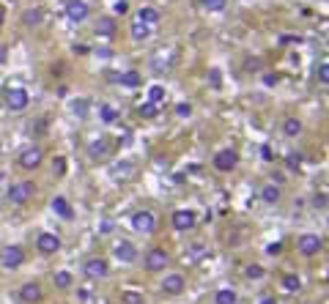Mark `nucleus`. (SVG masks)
<instances>
[{
  "mask_svg": "<svg viewBox=\"0 0 329 304\" xmlns=\"http://www.w3.org/2000/svg\"><path fill=\"white\" fill-rule=\"evenodd\" d=\"M25 249L20 247V244H3L0 247V266L6 268V271H14V268H20L22 263H25Z\"/></svg>",
  "mask_w": 329,
  "mask_h": 304,
  "instance_id": "1",
  "label": "nucleus"
},
{
  "mask_svg": "<svg viewBox=\"0 0 329 304\" xmlns=\"http://www.w3.org/2000/svg\"><path fill=\"white\" fill-rule=\"evenodd\" d=\"M33 197H36V184H33V181H20V184H11L9 203H14V206H25V203L33 200Z\"/></svg>",
  "mask_w": 329,
  "mask_h": 304,
  "instance_id": "2",
  "label": "nucleus"
},
{
  "mask_svg": "<svg viewBox=\"0 0 329 304\" xmlns=\"http://www.w3.org/2000/svg\"><path fill=\"white\" fill-rule=\"evenodd\" d=\"M296 249L304 258H315V255L324 249V236H318V233H304V236H299Z\"/></svg>",
  "mask_w": 329,
  "mask_h": 304,
  "instance_id": "3",
  "label": "nucleus"
},
{
  "mask_svg": "<svg viewBox=\"0 0 329 304\" xmlns=\"http://www.w3.org/2000/svg\"><path fill=\"white\" fill-rule=\"evenodd\" d=\"M28 102H31V96H28L25 88L14 85L6 91V107L11 110V113H22V110H28Z\"/></svg>",
  "mask_w": 329,
  "mask_h": 304,
  "instance_id": "4",
  "label": "nucleus"
},
{
  "mask_svg": "<svg viewBox=\"0 0 329 304\" xmlns=\"http://www.w3.org/2000/svg\"><path fill=\"white\" fill-rule=\"evenodd\" d=\"M132 227L137 233H143V236H151V233L156 230V217L154 211H145V208H140V211L132 214Z\"/></svg>",
  "mask_w": 329,
  "mask_h": 304,
  "instance_id": "5",
  "label": "nucleus"
},
{
  "mask_svg": "<svg viewBox=\"0 0 329 304\" xmlns=\"http://www.w3.org/2000/svg\"><path fill=\"white\" fill-rule=\"evenodd\" d=\"M143 266L148 268V271H164V268L170 266V255L164 252L162 247H154V249H148V252H145Z\"/></svg>",
  "mask_w": 329,
  "mask_h": 304,
  "instance_id": "6",
  "label": "nucleus"
},
{
  "mask_svg": "<svg viewBox=\"0 0 329 304\" xmlns=\"http://www.w3.org/2000/svg\"><path fill=\"white\" fill-rule=\"evenodd\" d=\"M159 288H162V293H168V296H179V293H184V290H187V277H184V274H179V271L164 274V279L159 282Z\"/></svg>",
  "mask_w": 329,
  "mask_h": 304,
  "instance_id": "7",
  "label": "nucleus"
},
{
  "mask_svg": "<svg viewBox=\"0 0 329 304\" xmlns=\"http://www.w3.org/2000/svg\"><path fill=\"white\" fill-rule=\"evenodd\" d=\"M88 14H91V6H88L85 0H69L66 3V20L72 22V25H82V22L88 20Z\"/></svg>",
  "mask_w": 329,
  "mask_h": 304,
  "instance_id": "8",
  "label": "nucleus"
},
{
  "mask_svg": "<svg viewBox=\"0 0 329 304\" xmlns=\"http://www.w3.org/2000/svg\"><path fill=\"white\" fill-rule=\"evenodd\" d=\"M82 271H85L88 279H104L110 274V263L104 258H88L82 263Z\"/></svg>",
  "mask_w": 329,
  "mask_h": 304,
  "instance_id": "9",
  "label": "nucleus"
},
{
  "mask_svg": "<svg viewBox=\"0 0 329 304\" xmlns=\"http://www.w3.org/2000/svg\"><path fill=\"white\" fill-rule=\"evenodd\" d=\"M20 299L25 304H39L41 299H44V288H41V282H36V279L22 282L20 285Z\"/></svg>",
  "mask_w": 329,
  "mask_h": 304,
  "instance_id": "10",
  "label": "nucleus"
},
{
  "mask_svg": "<svg viewBox=\"0 0 329 304\" xmlns=\"http://www.w3.org/2000/svg\"><path fill=\"white\" fill-rule=\"evenodd\" d=\"M41 162H44V151H41L39 145H31V148H25L20 154V167L22 170H36V167H41Z\"/></svg>",
  "mask_w": 329,
  "mask_h": 304,
  "instance_id": "11",
  "label": "nucleus"
},
{
  "mask_svg": "<svg viewBox=\"0 0 329 304\" xmlns=\"http://www.w3.org/2000/svg\"><path fill=\"white\" fill-rule=\"evenodd\" d=\"M239 165V154L233 148H222L220 154H214V167L220 173H231Z\"/></svg>",
  "mask_w": 329,
  "mask_h": 304,
  "instance_id": "12",
  "label": "nucleus"
},
{
  "mask_svg": "<svg viewBox=\"0 0 329 304\" xmlns=\"http://www.w3.org/2000/svg\"><path fill=\"white\" fill-rule=\"evenodd\" d=\"M36 247L41 255H55L58 249H61V236L58 233H41L36 238Z\"/></svg>",
  "mask_w": 329,
  "mask_h": 304,
  "instance_id": "13",
  "label": "nucleus"
},
{
  "mask_svg": "<svg viewBox=\"0 0 329 304\" xmlns=\"http://www.w3.org/2000/svg\"><path fill=\"white\" fill-rule=\"evenodd\" d=\"M173 227L179 233H187V230H192V227L198 225V217H195V211H187V208H181V211H176L173 214Z\"/></svg>",
  "mask_w": 329,
  "mask_h": 304,
  "instance_id": "14",
  "label": "nucleus"
},
{
  "mask_svg": "<svg viewBox=\"0 0 329 304\" xmlns=\"http://www.w3.org/2000/svg\"><path fill=\"white\" fill-rule=\"evenodd\" d=\"M113 255L121 263H134V260H137V247H134L132 241H123V238H121V241L113 247Z\"/></svg>",
  "mask_w": 329,
  "mask_h": 304,
  "instance_id": "15",
  "label": "nucleus"
},
{
  "mask_svg": "<svg viewBox=\"0 0 329 304\" xmlns=\"http://www.w3.org/2000/svg\"><path fill=\"white\" fill-rule=\"evenodd\" d=\"M134 173H137V165H134V162H129V159L115 162V165L110 167V175H113L115 181H129Z\"/></svg>",
  "mask_w": 329,
  "mask_h": 304,
  "instance_id": "16",
  "label": "nucleus"
},
{
  "mask_svg": "<svg viewBox=\"0 0 329 304\" xmlns=\"http://www.w3.org/2000/svg\"><path fill=\"white\" fill-rule=\"evenodd\" d=\"M173 61H176V50L170 47L168 52L159 50L154 58H151V66H154V72H168V69L173 66Z\"/></svg>",
  "mask_w": 329,
  "mask_h": 304,
  "instance_id": "17",
  "label": "nucleus"
},
{
  "mask_svg": "<svg viewBox=\"0 0 329 304\" xmlns=\"http://www.w3.org/2000/svg\"><path fill=\"white\" fill-rule=\"evenodd\" d=\"M134 20L143 22V25H148V28H156L162 22V14H159V9H154V6H143V9L137 11Z\"/></svg>",
  "mask_w": 329,
  "mask_h": 304,
  "instance_id": "18",
  "label": "nucleus"
},
{
  "mask_svg": "<svg viewBox=\"0 0 329 304\" xmlns=\"http://www.w3.org/2000/svg\"><path fill=\"white\" fill-rule=\"evenodd\" d=\"M50 206H52V211H55L61 219H72V217H74V208L69 206V200H66V197H61V195H58V197H52V203H50Z\"/></svg>",
  "mask_w": 329,
  "mask_h": 304,
  "instance_id": "19",
  "label": "nucleus"
},
{
  "mask_svg": "<svg viewBox=\"0 0 329 304\" xmlns=\"http://www.w3.org/2000/svg\"><path fill=\"white\" fill-rule=\"evenodd\" d=\"M280 197H283V189H280L277 184H266L261 189V200L269 203V206H274V203H280Z\"/></svg>",
  "mask_w": 329,
  "mask_h": 304,
  "instance_id": "20",
  "label": "nucleus"
},
{
  "mask_svg": "<svg viewBox=\"0 0 329 304\" xmlns=\"http://www.w3.org/2000/svg\"><path fill=\"white\" fill-rule=\"evenodd\" d=\"M41 22H44V11H41L39 6L36 9H28L25 14H22V25L25 28H39Z\"/></svg>",
  "mask_w": 329,
  "mask_h": 304,
  "instance_id": "21",
  "label": "nucleus"
},
{
  "mask_svg": "<svg viewBox=\"0 0 329 304\" xmlns=\"http://www.w3.org/2000/svg\"><path fill=\"white\" fill-rule=\"evenodd\" d=\"M96 36H104V39H113V36H115V20H113V17H104V20H99Z\"/></svg>",
  "mask_w": 329,
  "mask_h": 304,
  "instance_id": "22",
  "label": "nucleus"
},
{
  "mask_svg": "<svg viewBox=\"0 0 329 304\" xmlns=\"http://www.w3.org/2000/svg\"><path fill=\"white\" fill-rule=\"evenodd\" d=\"M302 129H304V126H302V121H299V118H293V115L283 121V134H285V137H299V134H302Z\"/></svg>",
  "mask_w": 329,
  "mask_h": 304,
  "instance_id": "23",
  "label": "nucleus"
},
{
  "mask_svg": "<svg viewBox=\"0 0 329 304\" xmlns=\"http://www.w3.org/2000/svg\"><path fill=\"white\" fill-rule=\"evenodd\" d=\"M118 85L121 88H140V83H143V77H140L137 72H123V74H118Z\"/></svg>",
  "mask_w": 329,
  "mask_h": 304,
  "instance_id": "24",
  "label": "nucleus"
},
{
  "mask_svg": "<svg viewBox=\"0 0 329 304\" xmlns=\"http://www.w3.org/2000/svg\"><path fill=\"white\" fill-rule=\"evenodd\" d=\"M236 301H239V296L233 288H220L214 293V304H236Z\"/></svg>",
  "mask_w": 329,
  "mask_h": 304,
  "instance_id": "25",
  "label": "nucleus"
},
{
  "mask_svg": "<svg viewBox=\"0 0 329 304\" xmlns=\"http://www.w3.org/2000/svg\"><path fill=\"white\" fill-rule=\"evenodd\" d=\"M148 36H151V28L134 20V22H132V39H134V42H145Z\"/></svg>",
  "mask_w": 329,
  "mask_h": 304,
  "instance_id": "26",
  "label": "nucleus"
},
{
  "mask_svg": "<svg viewBox=\"0 0 329 304\" xmlns=\"http://www.w3.org/2000/svg\"><path fill=\"white\" fill-rule=\"evenodd\" d=\"M52 279H55V288H61V290H66V288H72L74 285V277L69 271H55V277Z\"/></svg>",
  "mask_w": 329,
  "mask_h": 304,
  "instance_id": "27",
  "label": "nucleus"
},
{
  "mask_svg": "<svg viewBox=\"0 0 329 304\" xmlns=\"http://www.w3.org/2000/svg\"><path fill=\"white\" fill-rule=\"evenodd\" d=\"M107 140H96V143H91V148H88V154H91V159H102L104 154H107Z\"/></svg>",
  "mask_w": 329,
  "mask_h": 304,
  "instance_id": "28",
  "label": "nucleus"
},
{
  "mask_svg": "<svg viewBox=\"0 0 329 304\" xmlns=\"http://www.w3.org/2000/svg\"><path fill=\"white\" fill-rule=\"evenodd\" d=\"M121 301L123 304H145V296L137 290H121Z\"/></svg>",
  "mask_w": 329,
  "mask_h": 304,
  "instance_id": "29",
  "label": "nucleus"
},
{
  "mask_svg": "<svg viewBox=\"0 0 329 304\" xmlns=\"http://www.w3.org/2000/svg\"><path fill=\"white\" fill-rule=\"evenodd\" d=\"M99 118H102L104 124H113V121L118 118V113H115V107H110V104H102V107H99Z\"/></svg>",
  "mask_w": 329,
  "mask_h": 304,
  "instance_id": "30",
  "label": "nucleus"
},
{
  "mask_svg": "<svg viewBox=\"0 0 329 304\" xmlns=\"http://www.w3.org/2000/svg\"><path fill=\"white\" fill-rule=\"evenodd\" d=\"M148 102L151 104H162L164 102V88L162 85H151L148 88Z\"/></svg>",
  "mask_w": 329,
  "mask_h": 304,
  "instance_id": "31",
  "label": "nucleus"
},
{
  "mask_svg": "<svg viewBox=\"0 0 329 304\" xmlns=\"http://www.w3.org/2000/svg\"><path fill=\"white\" fill-rule=\"evenodd\" d=\"M283 288L293 293V290H299V288H302V279H299L296 274H285V277H283Z\"/></svg>",
  "mask_w": 329,
  "mask_h": 304,
  "instance_id": "32",
  "label": "nucleus"
},
{
  "mask_svg": "<svg viewBox=\"0 0 329 304\" xmlns=\"http://www.w3.org/2000/svg\"><path fill=\"white\" fill-rule=\"evenodd\" d=\"M315 77H318V83H321V85H326V83H329V63H326V61H321V63H318V69H315Z\"/></svg>",
  "mask_w": 329,
  "mask_h": 304,
  "instance_id": "33",
  "label": "nucleus"
},
{
  "mask_svg": "<svg viewBox=\"0 0 329 304\" xmlns=\"http://www.w3.org/2000/svg\"><path fill=\"white\" fill-rule=\"evenodd\" d=\"M137 113L143 115V118H156V104L145 102V104H140V107H137Z\"/></svg>",
  "mask_w": 329,
  "mask_h": 304,
  "instance_id": "34",
  "label": "nucleus"
},
{
  "mask_svg": "<svg viewBox=\"0 0 329 304\" xmlns=\"http://www.w3.org/2000/svg\"><path fill=\"white\" fill-rule=\"evenodd\" d=\"M201 6L209 9V11H222L228 6V0H201Z\"/></svg>",
  "mask_w": 329,
  "mask_h": 304,
  "instance_id": "35",
  "label": "nucleus"
},
{
  "mask_svg": "<svg viewBox=\"0 0 329 304\" xmlns=\"http://www.w3.org/2000/svg\"><path fill=\"white\" fill-rule=\"evenodd\" d=\"M203 255H209V249H206V244H192V247H190V258L192 260H198V258H203Z\"/></svg>",
  "mask_w": 329,
  "mask_h": 304,
  "instance_id": "36",
  "label": "nucleus"
},
{
  "mask_svg": "<svg viewBox=\"0 0 329 304\" xmlns=\"http://www.w3.org/2000/svg\"><path fill=\"white\" fill-rule=\"evenodd\" d=\"M176 115H179V118H190L192 115V104H187V102L176 104Z\"/></svg>",
  "mask_w": 329,
  "mask_h": 304,
  "instance_id": "37",
  "label": "nucleus"
},
{
  "mask_svg": "<svg viewBox=\"0 0 329 304\" xmlns=\"http://www.w3.org/2000/svg\"><path fill=\"white\" fill-rule=\"evenodd\" d=\"M244 274H247V277H250V279H261V277H263V274H266V271H263L261 266H247V271H244Z\"/></svg>",
  "mask_w": 329,
  "mask_h": 304,
  "instance_id": "38",
  "label": "nucleus"
},
{
  "mask_svg": "<svg viewBox=\"0 0 329 304\" xmlns=\"http://www.w3.org/2000/svg\"><path fill=\"white\" fill-rule=\"evenodd\" d=\"M129 11V3L126 0H118V3H115V14H126Z\"/></svg>",
  "mask_w": 329,
  "mask_h": 304,
  "instance_id": "39",
  "label": "nucleus"
},
{
  "mask_svg": "<svg viewBox=\"0 0 329 304\" xmlns=\"http://www.w3.org/2000/svg\"><path fill=\"white\" fill-rule=\"evenodd\" d=\"M85 107H88V104H85V102H74V113H77V115H80V118H82V115H85V113H88V110H85Z\"/></svg>",
  "mask_w": 329,
  "mask_h": 304,
  "instance_id": "40",
  "label": "nucleus"
},
{
  "mask_svg": "<svg viewBox=\"0 0 329 304\" xmlns=\"http://www.w3.org/2000/svg\"><path fill=\"white\" fill-rule=\"evenodd\" d=\"M269 255H277V252H283V244H269V249H266Z\"/></svg>",
  "mask_w": 329,
  "mask_h": 304,
  "instance_id": "41",
  "label": "nucleus"
},
{
  "mask_svg": "<svg viewBox=\"0 0 329 304\" xmlns=\"http://www.w3.org/2000/svg\"><path fill=\"white\" fill-rule=\"evenodd\" d=\"M263 159H266V162L274 159V154H272V148H269V145H263Z\"/></svg>",
  "mask_w": 329,
  "mask_h": 304,
  "instance_id": "42",
  "label": "nucleus"
},
{
  "mask_svg": "<svg viewBox=\"0 0 329 304\" xmlns=\"http://www.w3.org/2000/svg\"><path fill=\"white\" fill-rule=\"evenodd\" d=\"M211 85H214V88H220V72H217V69L211 72Z\"/></svg>",
  "mask_w": 329,
  "mask_h": 304,
  "instance_id": "43",
  "label": "nucleus"
},
{
  "mask_svg": "<svg viewBox=\"0 0 329 304\" xmlns=\"http://www.w3.org/2000/svg\"><path fill=\"white\" fill-rule=\"evenodd\" d=\"M55 170H58V175H63V170H66V162L58 159V162H55Z\"/></svg>",
  "mask_w": 329,
  "mask_h": 304,
  "instance_id": "44",
  "label": "nucleus"
},
{
  "mask_svg": "<svg viewBox=\"0 0 329 304\" xmlns=\"http://www.w3.org/2000/svg\"><path fill=\"white\" fill-rule=\"evenodd\" d=\"M315 206L324 208V206H326V195H318V197H315Z\"/></svg>",
  "mask_w": 329,
  "mask_h": 304,
  "instance_id": "45",
  "label": "nucleus"
},
{
  "mask_svg": "<svg viewBox=\"0 0 329 304\" xmlns=\"http://www.w3.org/2000/svg\"><path fill=\"white\" fill-rule=\"evenodd\" d=\"M258 304H277V299H274V296H263V299L258 301Z\"/></svg>",
  "mask_w": 329,
  "mask_h": 304,
  "instance_id": "46",
  "label": "nucleus"
},
{
  "mask_svg": "<svg viewBox=\"0 0 329 304\" xmlns=\"http://www.w3.org/2000/svg\"><path fill=\"white\" fill-rule=\"evenodd\" d=\"M263 83H266V85H274V83H277V77H274V74H266V77H263Z\"/></svg>",
  "mask_w": 329,
  "mask_h": 304,
  "instance_id": "47",
  "label": "nucleus"
},
{
  "mask_svg": "<svg viewBox=\"0 0 329 304\" xmlns=\"http://www.w3.org/2000/svg\"><path fill=\"white\" fill-rule=\"evenodd\" d=\"M3 22H6V11H3V6H0V28H3Z\"/></svg>",
  "mask_w": 329,
  "mask_h": 304,
  "instance_id": "48",
  "label": "nucleus"
},
{
  "mask_svg": "<svg viewBox=\"0 0 329 304\" xmlns=\"http://www.w3.org/2000/svg\"><path fill=\"white\" fill-rule=\"evenodd\" d=\"M0 156H3V143H0Z\"/></svg>",
  "mask_w": 329,
  "mask_h": 304,
  "instance_id": "49",
  "label": "nucleus"
}]
</instances>
